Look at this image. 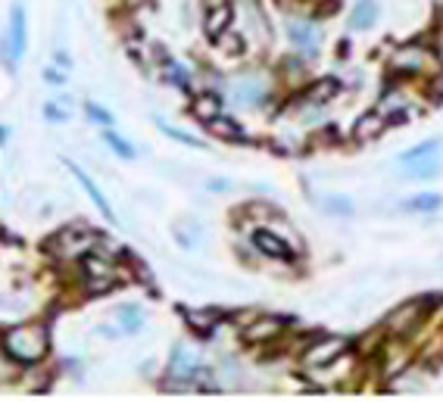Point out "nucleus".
<instances>
[{
	"instance_id": "nucleus-1",
	"label": "nucleus",
	"mask_w": 443,
	"mask_h": 402,
	"mask_svg": "<svg viewBox=\"0 0 443 402\" xmlns=\"http://www.w3.org/2000/svg\"><path fill=\"white\" fill-rule=\"evenodd\" d=\"M3 346H6V352H10L16 362L31 365V362L44 359L47 331H44V325H19V327H13V331H6Z\"/></svg>"
},
{
	"instance_id": "nucleus-2",
	"label": "nucleus",
	"mask_w": 443,
	"mask_h": 402,
	"mask_svg": "<svg viewBox=\"0 0 443 402\" xmlns=\"http://www.w3.org/2000/svg\"><path fill=\"white\" fill-rule=\"evenodd\" d=\"M231 19H234L231 3H228V0H219L210 10V16H206V35H210V41H222V38H225Z\"/></svg>"
},
{
	"instance_id": "nucleus-3",
	"label": "nucleus",
	"mask_w": 443,
	"mask_h": 402,
	"mask_svg": "<svg viewBox=\"0 0 443 402\" xmlns=\"http://www.w3.org/2000/svg\"><path fill=\"white\" fill-rule=\"evenodd\" d=\"M344 350H347V340L328 337V340H321L319 346H312V352H306V362H310V365H315V368H321V365H328V362L337 359Z\"/></svg>"
},
{
	"instance_id": "nucleus-4",
	"label": "nucleus",
	"mask_w": 443,
	"mask_h": 402,
	"mask_svg": "<svg viewBox=\"0 0 443 402\" xmlns=\"http://www.w3.org/2000/svg\"><path fill=\"white\" fill-rule=\"evenodd\" d=\"M253 244L259 246V250L266 253V256H272V259H291V246L284 244V240L278 237V234H272V231H256L253 234Z\"/></svg>"
},
{
	"instance_id": "nucleus-5",
	"label": "nucleus",
	"mask_w": 443,
	"mask_h": 402,
	"mask_svg": "<svg viewBox=\"0 0 443 402\" xmlns=\"http://www.w3.org/2000/svg\"><path fill=\"white\" fill-rule=\"evenodd\" d=\"M219 112H222V100L216 97V94H200V97L191 103V116L200 119V122H212Z\"/></svg>"
},
{
	"instance_id": "nucleus-6",
	"label": "nucleus",
	"mask_w": 443,
	"mask_h": 402,
	"mask_svg": "<svg viewBox=\"0 0 443 402\" xmlns=\"http://www.w3.org/2000/svg\"><path fill=\"white\" fill-rule=\"evenodd\" d=\"M13 29H10V53L13 57H22V50H25V10L22 6H16L13 10Z\"/></svg>"
},
{
	"instance_id": "nucleus-7",
	"label": "nucleus",
	"mask_w": 443,
	"mask_h": 402,
	"mask_svg": "<svg viewBox=\"0 0 443 402\" xmlns=\"http://www.w3.org/2000/svg\"><path fill=\"white\" fill-rule=\"evenodd\" d=\"M275 334H281L278 318H259L256 325L244 331V340H247V343H263V340H272Z\"/></svg>"
},
{
	"instance_id": "nucleus-8",
	"label": "nucleus",
	"mask_w": 443,
	"mask_h": 402,
	"mask_svg": "<svg viewBox=\"0 0 443 402\" xmlns=\"http://www.w3.org/2000/svg\"><path fill=\"white\" fill-rule=\"evenodd\" d=\"M69 169H72V172H75V178H78V181H82V187H85V191H88V193H91V200H94V203H97V209H100V212H103V218H110V222H112V218H116V216H112V209H110V206H106V200H103V193H100V187H97V184H94V181H91L88 175H85V172H82V169H78V165H72V163H69Z\"/></svg>"
},
{
	"instance_id": "nucleus-9",
	"label": "nucleus",
	"mask_w": 443,
	"mask_h": 402,
	"mask_svg": "<svg viewBox=\"0 0 443 402\" xmlns=\"http://www.w3.org/2000/svg\"><path fill=\"white\" fill-rule=\"evenodd\" d=\"M384 128H387L384 119H381L378 112H368V116H362L359 125H356V140H372V137H378Z\"/></svg>"
},
{
	"instance_id": "nucleus-10",
	"label": "nucleus",
	"mask_w": 443,
	"mask_h": 402,
	"mask_svg": "<svg viewBox=\"0 0 443 402\" xmlns=\"http://www.w3.org/2000/svg\"><path fill=\"white\" fill-rule=\"evenodd\" d=\"M340 91V82L337 78H321L319 84H312L310 94H306V100L310 103H328V100H334V94Z\"/></svg>"
},
{
	"instance_id": "nucleus-11",
	"label": "nucleus",
	"mask_w": 443,
	"mask_h": 402,
	"mask_svg": "<svg viewBox=\"0 0 443 402\" xmlns=\"http://www.w3.org/2000/svg\"><path fill=\"white\" fill-rule=\"evenodd\" d=\"M210 131L216 134V137H222V140H240V137H244V131H240L238 122H231V119H222V116H216L210 122Z\"/></svg>"
},
{
	"instance_id": "nucleus-12",
	"label": "nucleus",
	"mask_w": 443,
	"mask_h": 402,
	"mask_svg": "<svg viewBox=\"0 0 443 402\" xmlns=\"http://www.w3.org/2000/svg\"><path fill=\"white\" fill-rule=\"evenodd\" d=\"M375 16H378V3H375V0L359 3L353 13V29H368V25L375 22Z\"/></svg>"
},
{
	"instance_id": "nucleus-13",
	"label": "nucleus",
	"mask_w": 443,
	"mask_h": 402,
	"mask_svg": "<svg viewBox=\"0 0 443 402\" xmlns=\"http://www.w3.org/2000/svg\"><path fill=\"white\" fill-rule=\"evenodd\" d=\"M406 209L434 212V209H440V197H437V193H419V197H412V200L406 203Z\"/></svg>"
},
{
	"instance_id": "nucleus-14",
	"label": "nucleus",
	"mask_w": 443,
	"mask_h": 402,
	"mask_svg": "<svg viewBox=\"0 0 443 402\" xmlns=\"http://www.w3.org/2000/svg\"><path fill=\"white\" fill-rule=\"evenodd\" d=\"M187 321H194V327H197L200 334H206V331H212V325L219 321V315L212 312V309H206V312H187Z\"/></svg>"
},
{
	"instance_id": "nucleus-15",
	"label": "nucleus",
	"mask_w": 443,
	"mask_h": 402,
	"mask_svg": "<svg viewBox=\"0 0 443 402\" xmlns=\"http://www.w3.org/2000/svg\"><path fill=\"white\" fill-rule=\"evenodd\" d=\"M434 147H437V140H425V144H419V147H412L409 153H402V163H415V159H425V156H431L434 153Z\"/></svg>"
},
{
	"instance_id": "nucleus-16",
	"label": "nucleus",
	"mask_w": 443,
	"mask_h": 402,
	"mask_svg": "<svg viewBox=\"0 0 443 402\" xmlns=\"http://www.w3.org/2000/svg\"><path fill=\"white\" fill-rule=\"evenodd\" d=\"M106 144L112 147V150L119 153V156H125V159H131L134 156V150H131V144L129 140H122L119 134H112V131H106Z\"/></svg>"
},
{
	"instance_id": "nucleus-17",
	"label": "nucleus",
	"mask_w": 443,
	"mask_h": 402,
	"mask_svg": "<svg viewBox=\"0 0 443 402\" xmlns=\"http://www.w3.org/2000/svg\"><path fill=\"white\" fill-rule=\"evenodd\" d=\"M159 128H163L169 137H175V140H181V144H191V147H197V150H203V140H197V137H191V134H181V131H175L172 125H163L159 122Z\"/></svg>"
},
{
	"instance_id": "nucleus-18",
	"label": "nucleus",
	"mask_w": 443,
	"mask_h": 402,
	"mask_svg": "<svg viewBox=\"0 0 443 402\" xmlns=\"http://www.w3.org/2000/svg\"><path fill=\"white\" fill-rule=\"evenodd\" d=\"M88 116H94L100 125H110V112H103L100 106H94V103H88Z\"/></svg>"
},
{
	"instance_id": "nucleus-19",
	"label": "nucleus",
	"mask_w": 443,
	"mask_h": 402,
	"mask_svg": "<svg viewBox=\"0 0 443 402\" xmlns=\"http://www.w3.org/2000/svg\"><path fill=\"white\" fill-rule=\"evenodd\" d=\"M47 82H53V84H59V82H63V75H57V72H47Z\"/></svg>"
}]
</instances>
